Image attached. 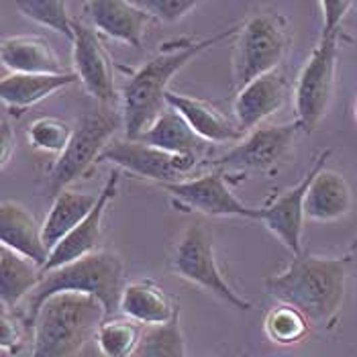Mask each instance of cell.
I'll return each instance as SVG.
<instances>
[{"label": "cell", "mask_w": 357, "mask_h": 357, "mask_svg": "<svg viewBox=\"0 0 357 357\" xmlns=\"http://www.w3.org/2000/svg\"><path fill=\"white\" fill-rule=\"evenodd\" d=\"M43 278V270L35 261L0 245V301L4 308L13 310L27 301Z\"/></svg>", "instance_id": "obj_24"}, {"label": "cell", "mask_w": 357, "mask_h": 357, "mask_svg": "<svg viewBox=\"0 0 357 357\" xmlns=\"http://www.w3.org/2000/svg\"><path fill=\"white\" fill-rule=\"evenodd\" d=\"M123 261L116 253L98 249L82 259L66 264L57 270L47 272L43 282L35 288V292L25 301L27 321L33 323L41 304L55 294L74 292V294H88L98 298L107 319L121 310V296H123Z\"/></svg>", "instance_id": "obj_5"}, {"label": "cell", "mask_w": 357, "mask_h": 357, "mask_svg": "<svg viewBox=\"0 0 357 357\" xmlns=\"http://www.w3.org/2000/svg\"><path fill=\"white\" fill-rule=\"evenodd\" d=\"M74 66L76 76L86 92L102 105H112L116 98L114 68L98 31L74 21Z\"/></svg>", "instance_id": "obj_13"}, {"label": "cell", "mask_w": 357, "mask_h": 357, "mask_svg": "<svg viewBox=\"0 0 357 357\" xmlns=\"http://www.w3.org/2000/svg\"><path fill=\"white\" fill-rule=\"evenodd\" d=\"M349 251H351V253H354V251H357V237L354 239V241H351V245H349Z\"/></svg>", "instance_id": "obj_34"}, {"label": "cell", "mask_w": 357, "mask_h": 357, "mask_svg": "<svg viewBox=\"0 0 357 357\" xmlns=\"http://www.w3.org/2000/svg\"><path fill=\"white\" fill-rule=\"evenodd\" d=\"M286 94H288V84L278 72L266 74L243 86L237 92L233 105L237 127L243 133L253 127H259V123H264L268 116H272L282 109V105L286 102Z\"/></svg>", "instance_id": "obj_15"}, {"label": "cell", "mask_w": 357, "mask_h": 357, "mask_svg": "<svg viewBox=\"0 0 357 357\" xmlns=\"http://www.w3.org/2000/svg\"><path fill=\"white\" fill-rule=\"evenodd\" d=\"M27 137L29 143L33 145V149L61 155L74 137V129L70 127V123H66L61 119L43 116V119H37L29 127Z\"/></svg>", "instance_id": "obj_30"}, {"label": "cell", "mask_w": 357, "mask_h": 357, "mask_svg": "<svg viewBox=\"0 0 357 357\" xmlns=\"http://www.w3.org/2000/svg\"><path fill=\"white\" fill-rule=\"evenodd\" d=\"M264 327L266 335L278 345H294L308 335V319L301 310L288 304H280L278 308L268 312Z\"/></svg>", "instance_id": "obj_28"}, {"label": "cell", "mask_w": 357, "mask_h": 357, "mask_svg": "<svg viewBox=\"0 0 357 357\" xmlns=\"http://www.w3.org/2000/svg\"><path fill=\"white\" fill-rule=\"evenodd\" d=\"M78 80L76 74H10L0 82L2 102L15 112L29 109L43 98L52 96L59 88H66Z\"/></svg>", "instance_id": "obj_22"}, {"label": "cell", "mask_w": 357, "mask_h": 357, "mask_svg": "<svg viewBox=\"0 0 357 357\" xmlns=\"http://www.w3.org/2000/svg\"><path fill=\"white\" fill-rule=\"evenodd\" d=\"M235 33V29H225L217 35L202 39V41H190L180 39L164 43L162 52L153 55L149 61H145L137 72L131 74L123 88V102H125V131L127 139H139L165 110V96L169 80L198 54L204 50L217 45L219 41L229 39Z\"/></svg>", "instance_id": "obj_1"}, {"label": "cell", "mask_w": 357, "mask_h": 357, "mask_svg": "<svg viewBox=\"0 0 357 357\" xmlns=\"http://www.w3.org/2000/svg\"><path fill=\"white\" fill-rule=\"evenodd\" d=\"M319 6L325 19L323 31L294 88L296 125L306 133H312L319 127V123L323 121L329 109L333 90H335V74H337L339 33L345 15L354 8V2L325 0L319 2Z\"/></svg>", "instance_id": "obj_3"}, {"label": "cell", "mask_w": 357, "mask_h": 357, "mask_svg": "<svg viewBox=\"0 0 357 357\" xmlns=\"http://www.w3.org/2000/svg\"><path fill=\"white\" fill-rule=\"evenodd\" d=\"M105 321L107 312L98 298L74 292L55 294L41 304L31 323V357H78Z\"/></svg>", "instance_id": "obj_4"}, {"label": "cell", "mask_w": 357, "mask_h": 357, "mask_svg": "<svg viewBox=\"0 0 357 357\" xmlns=\"http://www.w3.org/2000/svg\"><path fill=\"white\" fill-rule=\"evenodd\" d=\"M98 164H114L133 176L153 180L160 182V186H165L184 182V178L198 164V158L167 153L137 139H114L102 151Z\"/></svg>", "instance_id": "obj_9"}, {"label": "cell", "mask_w": 357, "mask_h": 357, "mask_svg": "<svg viewBox=\"0 0 357 357\" xmlns=\"http://www.w3.org/2000/svg\"><path fill=\"white\" fill-rule=\"evenodd\" d=\"M137 4L164 23H178L196 8L194 0H137Z\"/></svg>", "instance_id": "obj_31"}, {"label": "cell", "mask_w": 357, "mask_h": 357, "mask_svg": "<svg viewBox=\"0 0 357 357\" xmlns=\"http://www.w3.org/2000/svg\"><path fill=\"white\" fill-rule=\"evenodd\" d=\"M0 345L4 356H17L23 349V331L21 325L8 314V308L0 310Z\"/></svg>", "instance_id": "obj_32"}, {"label": "cell", "mask_w": 357, "mask_h": 357, "mask_svg": "<svg viewBox=\"0 0 357 357\" xmlns=\"http://www.w3.org/2000/svg\"><path fill=\"white\" fill-rule=\"evenodd\" d=\"M121 312L139 325L153 327V325L169 323L180 310L155 282L135 280L127 284L123 290Z\"/></svg>", "instance_id": "obj_20"}, {"label": "cell", "mask_w": 357, "mask_h": 357, "mask_svg": "<svg viewBox=\"0 0 357 357\" xmlns=\"http://www.w3.org/2000/svg\"><path fill=\"white\" fill-rule=\"evenodd\" d=\"M96 202H98V194L74 192V190H63L57 194L47 219L41 225L43 241L47 249L52 251L57 248L92 213Z\"/></svg>", "instance_id": "obj_25"}, {"label": "cell", "mask_w": 357, "mask_h": 357, "mask_svg": "<svg viewBox=\"0 0 357 357\" xmlns=\"http://www.w3.org/2000/svg\"><path fill=\"white\" fill-rule=\"evenodd\" d=\"M174 270L180 278L200 286L237 310L251 308V303L241 298L220 274L213 245V229L202 220H196L184 229L174 253Z\"/></svg>", "instance_id": "obj_8"}, {"label": "cell", "mask_w": 357, "mask_h": 357, "mask_svg": "<svg viewBox=\"0 0 357 357\" xmlns=\"http://www.w3.org/2000/svg\"><path fill=\"white\" fill-rule=\"evenodd\" d=\"M354 206V194L347 180L333 169H321L312 182L304 200L306 219L331 222L349 215Z\"/></svg>", "instance_id": "obj_19"}, {"label": "cell", "mask_w": 357, "mask_h": 357, "mask_svg": "<svg viewBox=\"0 0 357 357\" xmlns=\"http://www.w3.org/2000/svg\"><path fill=\"white\" fill-rule=\"evenodd\" d=\"M15 6L31 21L74 41V21H70L68 4L63 0H17Z\"/></svg>", "instance_id": "obj_29"}, {"label": "cell", "mask_w": 357, "mask_h": 357, "mask_svg": "<svg viewBox=\"0 0 357 357\" xmlns=\"http://www.w3.org/2000/svg\"><path fill=\"white\" fill-rule=\"evenodd\" d=\"M162 188L172 196L178 208L194 211L206 217H243V219L261 220V211L245 206L229 190L220 169L204 174L196 180L165 184Z\"/></svg>", "instance_id": "obj_11"}, {"label": "cell", "mask_w": 357, "mask_h": 357, "mask_svg": "<svg viewBox=\"0 0 357 357\" xmlns=\"http://www.w3.org/2000/svg\"><path fill=\"white\" fill-rule=\"evenodd\" d=\"M119 180H121V174L116 169H112L107 184H105V188L98 194L96 206L92 208V213L57 248L52 249L50 259L43 266V274H47L52 270H57V268H61L66 264H72L76 259H82L86 255L98 251L96 245H98L100 235H102V217H105V211H107L109 202L119 192Z\"/></svg>", "instance_id": "obj_14"}, {"label": "cell", "mask_w": 357, "mask_h": 357, "mask_svg": "<svg viewBox=\"0 0 357 357\" xmlns=\"http://www.w3.org/2000/svg\"><path fill=\"white\" fill-rule=\"evenodd\" d=\"M13 151H15V133L8 125V121L2 119V123H0V162L2 165L8 164V158L13 155Z\"/></svg>", "instance_id": "obj_33"}, {"label": "cell", "mask_w": 357, "mask_h": 357, "mask_svg": "<svg viewBox=\"0 0 357 357\" xmlns=\"http://www.w3.org/2000/svg\"><path fill=\"white\" fill-rule=\"evenodd\" d=\"M131 357H186L180 312L165 325L143 329L139 347Z\"/></svg>", "instance_id": "obj_27"}, {"label": "cell", "mask_w": 357, "mask_h": 357, "mask_svg": "<svg viewBox=\"0 0 357 357\" xmlns=\"http://www.w3.org/2000/svg\"><path fill=\"white\" fill-rule=\"evenodd\" d=\"M331 149H323L312 165L308 167L306 176L301 180V184H296L294 188L280 194L275 200H272L268 206L259 208L261 211V222L268 227L270 233H274L275 237L290 249L294 255H303V227H304V200L310 188L312 178L325 169L327 160H329Z\"/></svg>", "instance_id": "obj_12"}, {"label": "cell", "mask_w": 357, "mask_h": 357, "mask_svg": "<svg viewBox=\"0 0 357 357\" xmlns=\"http://www.w3.org/2000/svg\"><path fill=\"white\" fill-rule=\"evenodd\" d=\"M0 57L13 74H63L59 57L43 37H6L0 47Z\"/></svg>", "instance_id": "obj_21"}, {"label": "cell", "mask_w": 357, "mask_h": 357, "mask_svg": "<svg viewBox=\"0 0 357 357\" xmlns=\"http://www.w3.org/2000/svg\"><path fill=\"white\" fill-rule=\"evenodd\" d=\"M165 102L169 109L180 112L186 123L194 129V133L200 139H204L206 143H229V141H239L243 137V131L233 125L215 105L186 96V94H178V92H167Z\"/></svg>", "instance_id": "obj_18"}, {"label": "cell", "mask_w": 357, "mask_h": 357, "mask_svg": "<svg viewBox=\"0 0 357 357\" xmlns=\"http://www.w3.org/2000/svg\"><path fill=\"white\" fill-rule=\"evenodd\" d=\"M137 141L153 145L167 153L196 155V158H200L206 147V141L194 133V129L186 123V119L169 107L158 116V121Z\"/></svg>", "instance_id": "obj_23"}, {"label": "cell", "mask_w": 357, "mask_h": 357, "mask_svg": "<svg viewBox=\"0 0 357 357\" xmlns=\"http://www.w3.org/2000/svg\"><path fill=\"white\" fill-rule=\"evenodd\" d=\"M0 241L2 248L35 261L41 270L50 259V249L43 241V229L25 206L17 202H2L0 208Z\"/></svg>", "instance_id": "obj_17"}, {"label": "cell", "mask_w": 357, "mask_h": 357, "mask_svg": "<svg viewBox=\"0 0 357 357\" xmlns=\"http://www.w3.org/2000/svg\"><path fill=\"white\" fill-rule=\"evenodd\" d=\"M86 8L98 33L110 39L129 43L131 47H141L149 13L139 6L137 0H94L88 2Z\"/></svg>", "instance_id": "obj_16"}, {"label": "cell", "mask_w": 357, "mask_h": 357, "mask_svg": "<svg viewBox=\"0 0 357 357\" xmlns=\"http://www.w3.org/2000/svg\"><path fill=\"white\" fill-rule=\"evenodd\" d=\"M356 114H357V105H356Z\"/></svg>", "instance_id": "obj_35"}, {"label": "cell", "mask_w": 357, "mask_h": 357, "mask_svg": "<svg viewBox=\"0 0 357 357\" xmlns=\"http://www.w3.org/2000/svg\"><path fill=\"white\" fill-rule=\"evenodd\" d=\"M301 127L294 123L266 125L253 129L248 139L235 145L231 151L215 162L219 169H241V172H278L288 162L294 137Z\"/></svg>", "instance_id": "obj_10"}, {"label": "cell", "mask_w": 357, "mask_h": 357, "mask_svg": "<svg viewBox=\"0 0 357 357\" xmlns=\"http://www.w3.org/2000/svg\"><path fill=\"white\" fill-rule=\"evenodd\" d=\"M121 125H125V121L109 107L86 114L80 127L74 131L68 149L55 160L45 176L47 196H57L68 190L74 180L82 178L92 165L98 164L102 151L109 147L110 139L121 129Z\"/></svg>", "instance_id": "obj_6"}, {"label": "cell", "mask_w": 357, "mask_h": 357, "mask_svg": "<svg viewBox=\"0 0 357 357\" xmlns=\"http://www.w3.org/2000/svg\"><path fill=\"white\" fill-rule=\"evenodd\" d=\"M286 23L275 13H255L239 31L233 55V80L239 90L249 82L272 74L288 50Z\"/></svg>", "instance_id": "obj_7"}, {"label": "cell", "mask_w": 357, "mask_h": 357, "mask_svg": "<svg viewBox=\"0 0 357 357\" xmlns=\"http://www.w3.org/2000/svg\"><path fill=\"white\" fill-rule=\"evenodd\" d=\"M96 343L105 357H131L143 337V327L133 319H107L96 331Z\"/></svg>", "instance_id": "obj_26"}, {"label": "cell", "mask_w": 357, "mask_h": 357, "mask_svg": "<svg viewBox=\"0 0 357 357\" xmlns=\"http://www.w3.org/2000/svg\"><path fill=\"white\" fill-rule=\"evenodd\" d=\"M347 259L294 255L292 264L266 278V290L278 303L301 310L308 323H335L345 298Z\"/></svg>", "instance_id": "obj_2"}]
</instances>
